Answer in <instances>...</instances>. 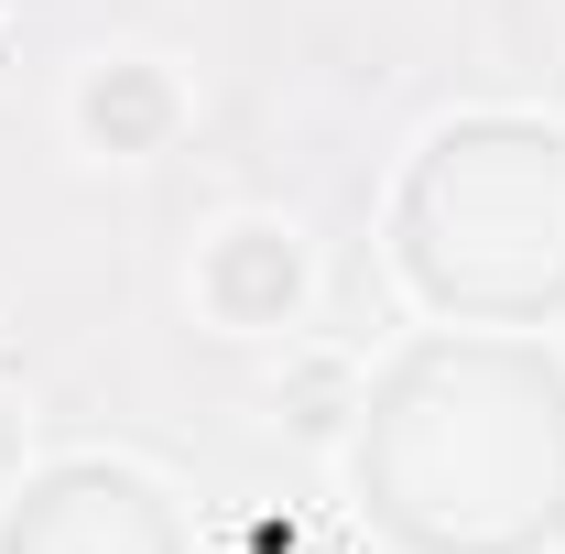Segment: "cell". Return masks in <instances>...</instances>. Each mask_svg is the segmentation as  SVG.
Returning <instances> with one entry per match:
<instances>
[{"label":"cell","instance_id":"3957f363","mask_svg":"<svg viewBox=\"0 0 565 554\" xmlns=\"http://www.w3.org/2000/svg\"><path fill=\"white\" fill-rule=\"evenodd\" d=\"M262 403H273L305 446H338V435H349V414H359V359H349V348L294 338V348L273 359V381H262Z\"/></svg>","mask_w":565,"mask_h":554},{"label":"cell","instance_id":"277c9868","mask_svg":"<svg viewBox=\"0 0 565 554\" xmlns=\"http://www.w3.org/2000/svg\"><path fill=\"white\" fill-rule=\"evenodd\" d=\"M11 457H22V403L0 392V468H11Z\"/></svg>","mask_w":565,"mask_h":554},{"label":"cell","instance_id":"7a4b0ae2","mask_svg":"<svg viewBox=\"0 0 565 554\" xmlns=\"http://www.w3.org/2000/svg\"><path fill=\"white\" fill-rule=\"evenodd\" d=\"M66 131L87 163H152L163 141L185 131V76L163 66V55H141V44H120V55H87L66 87Z\"/></svg>","mask_w":565,"mask_h":554},{"label":"cell","instance_id":"5b68a950","mask_svg":"<svg viewBox=\"0 0 565 554\" xmlns=\"http://www.w3.org/2000/svg\"><path fill=\"white\" fill-rule=\"evenodd\" d=\"M0 327H11V294H0Z\"/></svg>","mask_w":565,"mask_h":554},{"label":"cell","instance_id":"6da1fadb","mask_svg":"<svg viewBox=\"0 0 565 554\" xmlns=\"http://www.w3.org/2000/svg\"><path fill=\"white\" fill-rule=\"evenodd\" d=\"M185 294H196V316H207L217 338H294L305 305H316V251H305L294 217L239 207V217H217L207 239H196Z\"/></svg>","mask_w":565,"mask_h":554}]
</instances>
